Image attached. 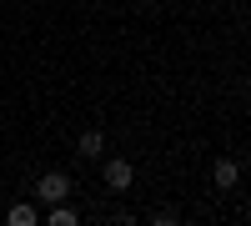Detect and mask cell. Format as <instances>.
I'll list each match as a JSON object with an SVG mask.
<instances>
[{
  "mask_svg": "<svg viewBox=\"0 0 251 226\" xmlns=\"http://www.w3.org/2000/svg\"><path fill=\"white\" fill-rule=\"evenodd\" d=\"M5 226H40V211L30 206L25 196H15V201H5V216H0Z\"/></svg>",
  "mask_w": 251,
  "mask_h": 226,
  "instance_id": "7a4b0ae2",
  "label": "cell"
},
{
  "mask_svg": "<svg viewBox=\"0 0 251 226\" xmlns=\"http://www.w3.org/2000/svg\"><path fill=\"white\" fill-rule=\"evenodd\" d=\"M40 226H80V206H71V201H50V211L40 216Z\"/></svg>",
  "mask_w": 251,
  "mask_h": 226,
  "instance_id": "3957f363",
  "label": "cell"
},
{
  "mask_svg": "<svg viewBox=\"0 0 251 226\" xmlns=\"http://www.w3.org/2000/svg\"><path fill=\"white\" fill-rule=\"evenodd\" d=\"M30 196H35V201H46V206H50V201H75V196H80V181H75L66 166H46V171L35 176Z\"/></svg>",
  "mask_w": 251,
  "mask_h": 226,
  "instance_id": "6da1fadb",
  "label": "cell"
}]
</instances>
